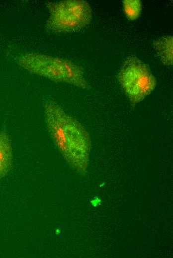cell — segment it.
<instances>
[{"instance_id": "cell-1", "label": "cell", "mask_w": 173, "mask_h": 258, "mask_svg": "<svg viewBox=\"0 0 173 258\" xmlns=\"http://www.w3.org/2000/svg\"><path fill=\"white\" fill-rule=\"evenodd\" d=\"M44 112L47 131L55 146L72 168L85 175L91 148L88 131L54 101L44 105Z\"/></svg>"}, {"instance_id": "cell-2", "label": "cell", "mask_w": 173, "mask_h": 258, "mask_svg": "<svg viewBox=\"0 0 173 258\" xmlns=\"http://www.w3.org/2000/svg\"><path fill=\"white\" fill-rule=\"evenodd\" d=\"M16 63L31 73L56 82H64L87 89L83 68L71 61L41 54L26 52L15 58Z\"/></svg>"}, {"instance_id": "cell-3", "label": "cell", "mask_w": 173, "mask_h": 258, "mask_svg": "<svg viewBox=\"0 0 173 258\" xmlns=\"http://www.w3.org/2000/svg\"><path fill=\"white\" fill-rule=\"evenodd\" d=\"M49 16L46 28L55 33L77 32L87 27L92 18L89 3L84 0H65L47 3Z\"/></svg>"}, {"instance_id": "cell-4", "label": "cell", "mask_w": 173, "mask_h": 258, "mask_svg": "<svg viewBox=\"0 0 173 258\" xmlns=\"http://www.w3.org/2000/svg\"><path fill=\"white\" fill-rule=\"evenodd\" d=\"M131 105L135 107L155 89L157 80L149 65L135 56L127 57L117 76Z\"/></svg>"}, {"instance_id": "cell-5", "label": "cell", "mask_w": 173, "mask_h": 258, "mask_svg": "<svg viewBox=\"0 0 173 258\" xmlns=\"http://www.w3.org/2000/svg\"><path fill=\"white\" fill-rule=\"evenodd\" d=\"M13 166L11 140L5 130L0 131V179L5 176Z\"/></svg>"}, {"instance_id": "cell-6", "label": "cell", "mask_w": 173, "mask_h": 258, "mask_svg": "<svg viewBox=\"0 0 173 258\" xmlns=\"http://www.w3.org/2000/svg\"><path fill=\"white\" fill-rule=\"evenodd\" d=\"M153 47L157 53L161 62L166 66L173 64V37L164 35L153 42Z\"/></svg>"}, {"instance_id": "cell-7", "label": "cell", "mask_w": 173, "mask_h": 258, "mask_svg": "<svg viewBox=\"0 0 173 258\" xmlns=\"http://www.w3.org/2000/svg\"><path fill=\"white\" fill-rule=\"evenodd\" d=\"M122 6L123 12L128 19L136 20L141 16L142 2L140 0H124L122 1Z\"/></svg>"}]
</instances>
